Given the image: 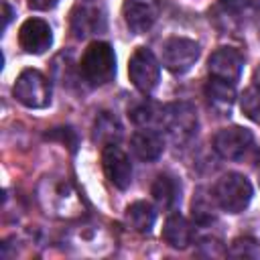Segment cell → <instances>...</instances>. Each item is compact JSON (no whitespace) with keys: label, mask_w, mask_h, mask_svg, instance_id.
Listing matches in <instances>:
<instances>
[{"label":"cell","mask_w":260,"mask_h":260,"mask_svg":"<svg viewBox=\"0 0 260 260\" xmlns=\"http://www.w3.org/2000/svg\"><path fill=\"white\" fill-rule=\"evenodd\" d=\"M79 71L89 85H106L116 75V55L110 43L93 41L85 49Z\"/></svg>","instance_id":"obj_1"},{"label":"cell","mask_w":260,"mask_h":260,"mask_svg":"<svg viewBox=\"0 0 260 260\" xmlns=\"http://www.w3.org/2000/svg\"><path fill=\"white\" fill-rule=\"evenodd\" d=\"M160 128L167 132L169 140L183 148L187 146L197 134V112L189 102H175L167 104L162 112Z\"/></svg>","instance_id":"obj_2"},{"label":"cell","mask_w":260,"mask_h":260,"mask_svg":"<svg viewBox=\"0 0 260 260\" xmlns=\"http://www.w3.org/2000/svg\"><path fill=\"white\" fill-rule=\"evenodd\" d=\"M39 199L45 211L55 217H73L79 215L81 209V201L73 187L59 179H45L39 191Z\"/></svg>","instance_id":"obj_3"},{"label":"cell","mask_w":260,"mask_h":260,"mask_svg":"<svg viewBox=\"0 0 260 260\" xmlns=\"http://www.w3.org/2000/svg\"><path fill=\"white\" fill-rule=\"evenodd\" d=\"M252 183L240 173H225L213 187L217 207L228 213H242L252 201Z\"/></svg>","instance_id":"obj_4"},{"label":"cell","mask_w":260,"mask_h":260,"mask_svg":"<svg viewBox=\"0 0 260 260\" xmlns=\"http://www.w3.org/2000/svg\"><path fill=\"white\" fill-rule=\"evenodd\" d=\"M12 95L30 110H43L51 104V83L37 69H24L12 87Z\"/></svg>","instance_id":"obj_5"},{"label":"cell","mask_w":260,"mask_h":260,"mask_svg":"<svg viewBox=\"0 0 260 260\" xmlns=\"http://www.w3.org/2000/svg\"><path fill=\"white\" fill-rule=\"evenodd\" d=\"M128 75L138 91L150 93L160 79V65L154 53L146 47H138L128 61Z\"/></svg>","instance_id":"obj_6"},{"label":"cell","mask_w":260,"mask_h":260,"mask_svg":"<svg viewBox=\"0 0 260 260\" xmlns=\"http://www.w3.org/2000/svg\"><path fill=\"white\" fill-rule=\"evenodd\" d=\"M199 55H201V49L191 39L171 37L162 43V65L175 75L187 73L197 63Z\"/></svg>","instance_id":"obj_7"},{"label":"cell","mask_w":260,"mask_h":260,"mask_svg":"<svg viewBox=\"0 0 260 260\" xmlns=\"http://www.w3.org/2000/svg\"><path fill=\"white\" fill-rule=\"evenodd\" d=\"M252 142H254V136L244 126H228V128H221L213 136V148H215V152L221 158H228V160L242 158L250 150Z\"/></svg>","instance_id":"obj_8"},{"label":"cell","mask_w":260,"mask_h":260,"mask_svg":"<svg viewBox=\"0 0 260 260\" xmlns=\"http://www.w3.org/2000/svg\"><path fill=\"white\" fill-rule=\"evenodd\" d=\"M102 167L108 181L118 189H128L132 183V162L130 156L118 146L108 144L102 150Z\"/></svg>","instance_id":"obj_9"},{"label":"cell","mask_w":260,"mask_h":260,"mask_svg":"<svg viewBox=\"0 0 260 260\" xmlns=\"http://www.w3.org/2000/svg\"><path fill=\"white\" fill-rule=\"evenodd\" d=\"M244 69V57L240 51L232 47H219L215 49L207 59V71L215 79H223L236 85Z\"/></svg>","instance_id":"obj_10"},{"label":"cell","mask_w":260,"mask_h":260,"mask_svg":"<svg viewBox=\"0 0 260 260\" xmlns=\"http://www.w3.org/2000/svg\"><path fill=\"white\" fill-rule=\"evenodd\" d=\"M158 12H160L158 0H124L122 6L126 26L136 35L146 32L156 22Z\"/></svg>","instance_id":"obj_11"},{"label":"cell","mask_w":260,"mask_h":260,"mask_svg":"<svg viewBox=\"0 0 260 260\" xmlns=\"http://www.w3.org/2000/svg\"><path fill=\"white\" fill-rule=\"evenodd\" d=\"M18 43L30 55L45 53L53 43V30L43 18H28L18 28Z\"/></svg>","instance_id":"obj_12"},{"label":"cell","mask_w":260,"mask_h":260,"mask_svg":"<svg viewBox=\"0 0 260 260\" xmlns=\"http://www.w3.org/2000/svg\"><path fill=\"white\" fill-rule=\"evenodd\" d=\"M106 30V16L100 8L89 4H79L71 12V32L75 39H87L91 35Z\"/></svg>","instance_id":"obj_13"},{"label":"cell","mask_w":260,"mask_h":260,"mask_svg":"<svg viewBox=\"0 0 260 260\" xmlns=\"http://www.w3.org/2000/svg\"><path fill=\"white\" fill-rule=\"evenodd\" d=\"M205 100L209 104V108L217 114V116H230L234 102H236V89L234 83L223 81V79H215L211 77L205 83Z\"/></svg>","instance_id":"obj_14"},{"label":"cell","mask_w":260,"mask_h":260,"mask_svg":"<svg viewBox=\"0 0 260 260\" xmlns=\"http://www.w3.org/2000/svg\"><path fill=\"white\" fill-rule=\"evenodd\" d=\"M162 150H165V138L154 128H142L132 136V152L144 162L156 160L162 154Z\"/></svg>","instance_id":"obj_15"},{"label":"cell","mask_w":260,"mask_h":260,"mask_svg":"<svg viewBox=\"0 0 260 260\" xmlns=\"http://www.w3.org/2000/svg\"><path fill=\"white\" fill-rule=\"evenodd\" d=\"M150 193H152L154 203H156L160 209H165V211L175 209L177 203L181 201V185H179V181H177L175 177H171V175H158V177L154 179V183H152Z\"/></svg>","instance_id":"obj_16"},{"label":"cell","mask_w":260,"mask_h":260,"mask_svg":"<svg viewBox=\"0 0 260 260\" xmlns=\"http://www.w3.org/2000/svg\"><path fill=\"white\" fill-rule=\"evenodd\" d=\"M162 240L177 250L187 248L193 242V228L191 223L181 215V213H173L167 217L165 228H162Z\"/></svg>","instance_id":"obj_17"},{"label":"cell","mask_w":260,"mask_h":260,"mask_svg":"<svg viewBox=\"0 0 260 260\" xmlns=\"http://www.w3.org/2000/svg\"><path fill=\"white\" fill-rule=\"evenodd\" d=\"M122 134H124V128H122L120 120L114 114H110V112H100L98 114V118L93 122V128H91L93 142H98L102 146L118 144Z\"/></svg>","instance_id":"obj_18"},{"label":"cell","mask_w":260,"mask_h":260,"mask_svg":"<svg viewBox=\"0 0 260 260\" xmlns=\"http://www.w3.org/2000/svg\"><path fill=\"white\" fill-rule=\"evenodd\" d=\"M156 211L148 201H134L126 207V223L140 234H148L154 228Z\"/></svg>","instance_id":"obj_19"},{"label":"cell","mask_w":260,"mask_h":260,"mask_svg":"<svg viewBox=\"0 0 260 260\" xmlns=\"http://www.w3.org/2000/svg\"><path fill=\"white\" fill-rule=\"evenodd\" d=\"M162 112L165 106H158L154 102H140L130 110V118L140 128H160L162 124Z\"/></svg>","instance_id":"obj_20"},{"label":"cell","mask_w":260,"mask_h":260,"mask_svg":"<svg viewBox=\"0 0 260 260\" xmlns=\"http://www.w3.org/2000/svg\"><path fill=\"white\" fill-rule=\"evenodd\" d=\"M240 108L252 122L260 124V81L244 89L240 98Z\"/></svg>","instance_id":"obj_21"},{"label":"cell","mask_w":260,"mask_h":260,"mask_svg":"<svg viewBox=\"0 0 260 260\" xmlns=\"http://www.w3.org/2000/svg\"><path fill=\"white\" fill-rule=\"evenodd\" d=\"M223 8L238 18L250 16L260 8V0H221Z\"/></svg>","instance_id":"obj_22"},{"label":"cell","mask_w":260,"mask_h":260,"mask_svg":"<svg viewBox=\"0 0 260 260\" xmlns=\"http://www.w3.org/2000/svg\"><path fill=\"white\" fill-rule=\"evenodd\" d=\"M213 203H215V197H203L201 193L195 195L193 199V217L199 221V223H205L209 219H213Z\"/></svg>","instance_id":"obj_23"},{"label":"cell","mask_w":260,"mask_h":260,"mask_svg":"<svg viewBox=\"0 0 260 260\" xmlns=\"http://www.w3.org/2000/svg\"><path fill=\"white\" fill-rule=\"evenodd\" d=\"M230 254H234V256H258V242L252 238H238V240H234Z\"/></svg>","instance_id":"obj_24"},{"label":"cell","mask_w":260,"mask_h":260,"mask_svg":"<svg viewBox=\"0 0 260 260\" xmlns=\"http://www.w3.org/2000/svg\"><path fill=\"white\" fill-rule=\"evenodd\" d=\"M28 4L37 10H49V8H55L59 0H28Z\"/></svg>","instance_id":"obj_25"},{"label":"cell","mask_w":260,"mask_h":260,"mask_svg":"<svg viewBox=\"0 0 260 260\" xmlns=\"http://www.w3.org/2000/svg\"><path fill=\"white\" fill-rule=\"evenodd\" d=\"M2 16H4V24H2V28L6 30V26L10 24V18H12V8L8 6V2H2Z\"/></svg>","instance_id":"obj_26"},{"label":"cell","mask_w":260,"mask_h":260,"mask_svg":"<svg viewBox=\"0 0 260 260\" xmlns=\"http://www.w3.org/2000/svg\"><path fill=\"white\" fill-rule=\"evenodd\" d=\"M258 167H260V154H258Z\"/></svg>","instance_id":"obj_27"},{"label":"cell","mask_w":260,"mask_h":260,"mask_svg":"<svg viewBox=\"0 0 260 260\" xmlns=\"http://www.w3.org/2000/svg\"><path fill=\"white\" fill-rule=\"evenodd\" d=\"M85 2H87V0H85Z\"/></svg>","instance_id":"obj_28"}]
</instances>
